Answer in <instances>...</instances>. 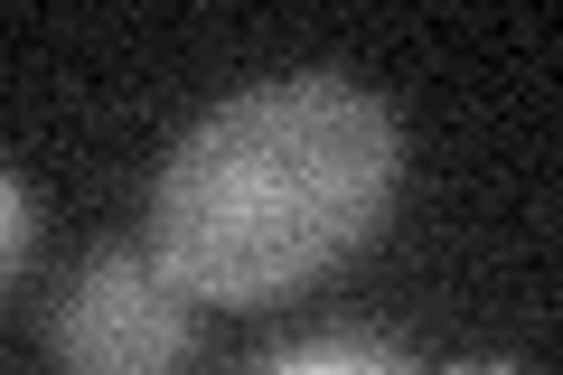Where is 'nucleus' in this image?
<instances>
[{"label": "nucleus", "mask_w": 563, "mask_h": 375, "mask_svg": "<svg viewBox=\"0 0 563 375\" xmlns=\"http://www.w3.org/2000/svg\"><path fill=\"white\" fill-rule=\"evenodd\" d=\"M395 169V113L347 76L225 95L151 188V254L188 300H291L385 225Z\"/></svg>", "instance_id": "obj_1"}, {"label": "nucleus", "mask_w": 563, "mask_h": 375, "mask_svg": "<svg viewBox=\"0 0 563 375\" xmlns=\"http://www.w3.org/2000/svg\"><path fill=\"white\" fill-rule=\"evenodd\" d=\"M198 300L161 273V254H95L57 310V375H179Z\"/></svg>", "instance_id": "obj_2"}, {"label": "nucleus", "mask_w": 563, "mask_h": 375, "mask_svg": "<svg viewBox=\"0 0 563 375\" xmlns=\"http://www.w3.org/2000/svg\"><path fill=\"white\" fill-rule=\"evenodd\" d=\"M291 356H301V375H413L404 348H385V338H366V329H329V338H310V348H291Z\"/></svg>", "instance_id": "obj_3"}, {"label": "nucleus", "mask_w": 563, "mask_h": 375, "mask_svg": "<svg viewBox=\"0 0 563 375\" xmlns=\"http://www.w3.org/2000/svg\"><path fill=\"white\" fill-rule=\"evenodd\" d=\"M29 254V198H20V178H0V282L20 273Z\"/></svg>", "instance_id": "obj_4"}, {"label": "nucleus", "mask_w": 563, "mask_h": 375, "mask_svg": "<svg viewBox=\"0 0 563 375\" xmlns=\"http://www.w3.org/2000/svg\"><path fill=\"white\" fill-rule=\"evenodd\" d=\"M451 375H526V366H507V356H479V366H451Z\"/></svg>", "instance_id": "obj_5"}, {"label": "nucleus", "mask_w": 563, "mask_h": 375, "mask_svg": "<svg viewBox=\"0 0 563 375\" xmlns=\"http://www.w3.org/2000/svg\"><path fill=\"white\" fill-rule=\"evenodd\" d=\"M254 375H301V356H263V366Z\"/></svg>", "instance_id": "obj_6"}]
</instances>
